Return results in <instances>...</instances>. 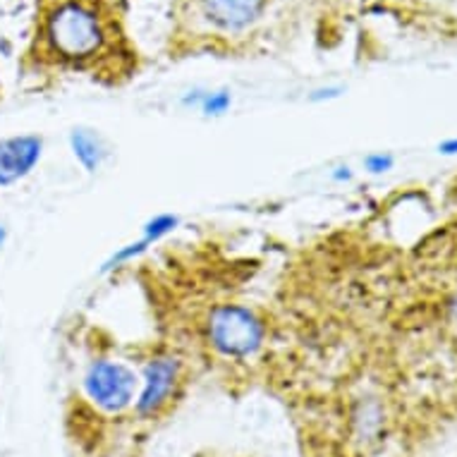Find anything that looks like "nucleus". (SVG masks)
Returning <instances> with one entry per match:
<instances>
[{"mask_svg": "<svg viewBox=\"0 0 457 457\" xmlns=\"http://www.w3.org/2000/svg\"><path fill=\"white\" fill-rule=\"evenodd\" d=\"M44 41L58 61L84 65L104 53L108 27L87 0H58L44 17Z\"/></svg>", "mask_w": 457, "mask_h": 457, "instance_id": "obj_1", "label": "nucleus"}, {"mask_svg": "<svg viewBox=\"0 0 457 457\" xmlns=\"http://www.w3.org/2000/svg\"><path fill=\"white\" fill-rule=\"evenodd\" d=\"M209 345L230 360L254 357L266 340V326L252 309L242 304H218L206 319Z\"/></svg>", "mask_w": 457, "mask_h": 457, "instance_id": "obj_2", "label": "nucleus"}, {"mask_svg": "<svg viewBox=\"0 0 457 457\" xmlns=\"http://www.w3.org/2000/svg\"><path fill=\"white\" fill-rule=\"evenodd\" d=\"M82 388L96 410L105 414H122L135 407L139 376L125 361L94 360L84 371Z\"/></svg>", "mask_w": 457, "mask_h": 457, "instance_id": "obj_3", "label": "nucleus"}, {"mask_svg": "<svg viewBox=\"0 0 457 457\" xmlns=\"http://www.w3.org/2000/svg\"><path fill=\"white\" fill-rule=\"evenodd\" d=\"M180 381V361L173 357H154L144 364L139 378V393L135 400V412L142 420L156 417L163 410Z\"/></svg>", "mask_w": 457, "mask_h": 457, "instance_id": "obj_4", "label": "nucleus"}, {"mask_svg": "<svg viewBox=\"0 0 457 457\" xmlns=\"http://www.w3.org/2000/svg\"><path fill=\"white\" fill-rule=\"evenodd\" d=\"M44 156L38 135H15L0 139V187H12L34 173Z\"/></svg>", "mask_w": 457, "mask_h": 457, "instance_id": "obj_5", "label": "nucleus"}, {"mask_svg": "<svg viewBox=\"0 0 457 457\" xmlns=\"http://www.w3.org/2000/svg\"><path fill=\"white\" fill-rule=\"evenodd\" d=\"M204 17L220 31H245L259 22L266 0H199Z\"/></svg>", "mask_w": 457, "mask_h": 457, "instance_id": "obj_6", "label": "nucleus"}, {"mask_svg": "<svg viewBox=\"0 0 457 457\" xmlns=\"http://www.w3.org/2000/svg\"><path fill=\"white\" fill-rule=\"evenodd\" d=\"M70 149H72V154H75V158L87 173H96L98 168L104 165L105 156H108L105 142L94 129H72L70 132Z\"/></svg>", "mask_w": 457, "mask_h": 457, "instance_id": "obj_7", "label": "nucleus"}, {"mask_svg": "<svg viewBox=\"0 0 457 457\" xmlns=\"http://www.w3.org/2000/svg\"><path fill=\"white\" fill-rule=\"evenodd\" d=\"M185 105H195L204 115H209V118H220L225 112L230 111V105H233V96H230V91L218 89V91H192L189 96H185L182 101Z\"/></svg>", "mask_w": 457, "mask_h": 457, "instance_id": "obj_8", "label": "nucleus"}, {"mask_svg": "<svg viewBox=\"0 0 457 457\" xmlns=\"http://www.w3.org/2000/svg\"><path fill=\"white\" fill-rule=\"evenodd\" d=\"M178 225H180V218L175 216V213H158V216L149 218L142 228V237L144 240H149L151 245H156L165 237V235H170L178 230Z\"/></svg>", "mask_w": 457, "mask_h": 457, "instance_id": "obj_9", "label": "nucleus"}, {"mask_svg": "<svg viewBox=\"0 0 457 457\" xmlns=\"http://www.w3.org/2000/svg\"><path fill=\"white\" fill-rule=\"evenodd\" d=\"M151 247V242L149 240H137V242H129V245H125V247H120L115 254L108 259V262L104 263V273H108V270H115V269H120V266H125V263L129 262H135L137 256H142L146 249Z\"/></svg>", "mask_w": 457, "mask_h": 457, "instance_id": "obj_10", "label": "nucleus"}, {"mask_svg": "<svg viewBox=\"0 0 457 457\" xmlns=\"http://www.w3.org/2000/svg\"><path fill=\"white\" fill-rule=\"evenodd\" d=\"M364 165H367L369 173L381 175V173H386V170H390V165H393V158L383 156V154H371V156L364 161Z\"/></svg>", "mask_w": 457, "mask_h": 457, "instance_id": "obj_11", "label": "nucleus"}, {"mask_svg": "<svg viewBox=\"0 0 457 457\" xmlns=\"http://www.w3.org/2000/svg\"><path fill=\"white\" fill-rule=\"evenodd\" d=\"M333 96H337V89H319L314 91L312 101H326V98H333Z\"/></svg>", "mask_w": 457, "mask_h": 457, "instance_id": "obj_12", "label": "nucleus"}, {"mask_svg": "<svg viewBox=\"0 0 457 457\" xmlns=\"http://www.w3.org/2000/svg\"><path fill=\"white\" fill-rule=\"evenodd\" d=\"M336 180H350L353 178V173H350V168H337V173L333 175Z\"/></svg>", "mask_w": 457, "mask_h": 457, "instance_id": "obj_13", "label": "nucleus"}, {"mask_svg": "<svg viewBox=\"0 0 457 457\" xmlns=\"http://www.w3.org/2000/svg\"><path fill=\"white\" fill-rule=\"evenodd\" d=\"M5 242H8V230H5V225L0 223V252L5 247Z\"/></svg>", "mask_w": 457, "mask_h": 457, "instance_id": "obj_14", "label": "nucleus"}, {"mask_svg": "<svg viewBox=\"0 0 457 457\" xmlns=\"http://www.w3.org/2000/svg\"><path fill=\"white\" fill-rule=\"evenodd\" d=\"M441 149L445 151V154H457V139H453V142H448V144H443Z\"/></svg>", "mask_w": 457, "mask_h": 457, "instance_id": "obj_15", "label": "nucleus"}]
</instances>
